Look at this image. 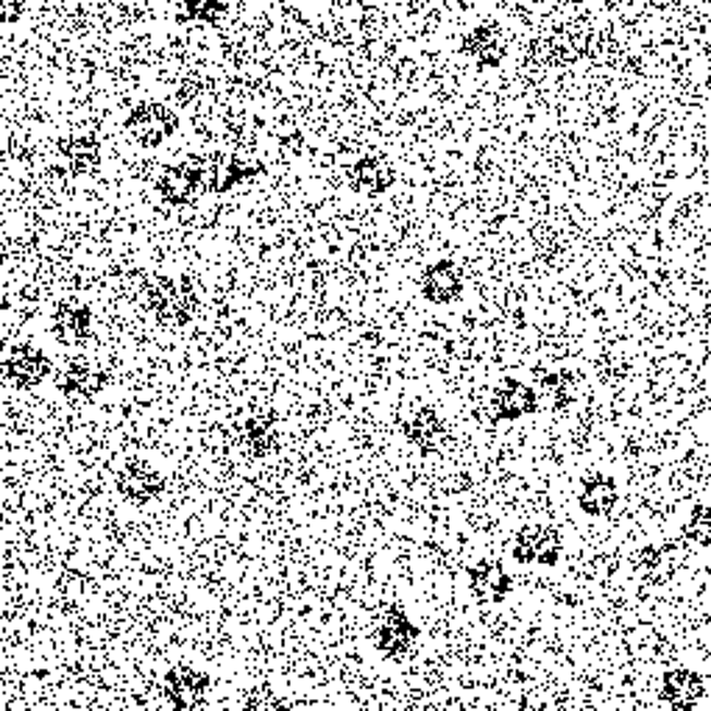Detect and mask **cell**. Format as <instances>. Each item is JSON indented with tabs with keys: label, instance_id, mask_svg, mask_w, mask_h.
<instances>
[{
	"label": "cell",
	"instance_id": "cell-9",
	"mask_svg": "<svg viewBox=\"0 0 711 711\" xmlns=\"http://www.w3.org/2000/svg\"><path fill=\"white\" fill-rule=\"evenodd\" d=\"M28 9V0H0V28L14 26L23 20Z\"/></svg>",
	"mask_w": 711,
	"mask_h": 711
},
{
	"label": "cell",
	"instance_id": "cell-4",
	"mask_svg": "<svg viewBox=\"0 0 711 711\" xmlns=\"http://www.w3.org/2000/svg\"><path fill=\"white\" fill-rule=\"evenodd\" d=\"M413 639H416V628L407 623L400 611L388 616L385 623L380 625V634H377V641H380V650L385 655H402L410 650Z\"/></svg>",
	"mask_w": 711,
	"mask_h": 711
},
{
	"label": "cell",
	"instance_id": "cell-6",
	"mask_svg": "<svg viewBox=\"0 0 711 711\" xmlns=\"http://www.w3.org/2000/svg\"><path fill=\"white\" fill-rule=\"evenodd\" d=\"M123 475L132 477V483H128V480H121L123 494L132 497V500L143 502V500H148V497H154L159 491V477L154 475V471L148 469V466L128 464Z\"/></svg>",
	"mask_w": 711,
	"mask_h": 711
},
{
	"label": "cell",
	"instance_id": "cell-1",
	"mask_svg": "<svg viewBox=\"0 0 711 711\" xmlns=\"http://www.w3.org/2000/svg\"><path fill=\"white\" fill-rule=\"evenodd\" d=\"M176 126V118L159 103H143L128 114L126 128L140 146H159Z\"/></svg>",
	"mask_w": 711,
	"mask_h": 711
},
{
	"label": "cell",
	"instance_id": "cell-8",
	"mask_svg": "<svg viewBox=\"0 0 711 711\" xmlns=\"http://www.w3.org/2000/svg\"><path fill=\"white\" fill-rule=\"evenodd\" d=\"M182 9H185V17L216 23L226 12V0H182Z\"/></svg>",
	"mask_w": 711,
	"mask_h": 711
},
{
	"label": "cell",
	"instance_id": "cell-2",
	"mask_svg": "<svg viewBox=\"0 0 711 711\" xmlns=\"http://www.w3.org/2000/svg\"><path fill=\"white\" fill-rule=\"evenodd\" d=\"M151 299L159 316L171 318V321H185L191 316L193 305H196V296H193L191 287L176 280H157Z\"/></svg>",
	"mask_w": 711,
	"mask_h": 711
},
{
	"label": "cell",
	"instance_id": "cell-7",
	"mask_svg": "<svg viewBox=\"0 0 711 711\" xmlns=\"http://www.w3.org/2000/svg\"><path fill=\"white\" fill-rule=\"evenodd\" d=\"M614 500H616L614 483H611V480H603V477H598V480L586 483V489L580 491V508L589 511L591 516L609 514V508L614 505Z\"/></svg>",
	"mask_w": 711,
	"mask_h": 711
},
{
	"label": "cell",
	"instance_id": "cell-3",
	"mask_svg": "<svg viewBox=\"0 0 711 711\" xmlns=\"http://www.w3.org/2000/svg\"><path fill=\"white\" fill-rule=\"evenodd\" d=\"M514 553L519 555V561H539V564H555L561 553V541L555 539V534L550 530H525L519 536V541L514 544Z\"/></svg>",
	"mask_w": 711,
	"mask_h": 711
},
{
	"label": "cell",
	"instance_id": "cell-5",
	"mask_svg": "<svg viewBox=\"0 0 711 711\" xmlns=\"http://www.w3.org/2000/svg\"><path fill=\"white\" fill-rule=\"evenodd\" d=\"M62 154L68 159V166L76 173L96 171L98 166V143L93 137H71L62 143Z\"/></svg>",
	"mask_w": 711,
	"mask_h": 711
}]
</instances>
